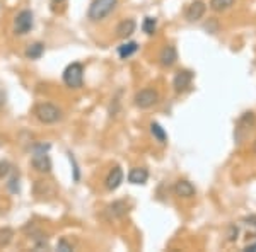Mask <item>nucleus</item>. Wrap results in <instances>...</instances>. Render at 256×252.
<instances>
[{
  "label": "nucleus",
  "mask_w": 256,
  "mask_h": 252,
  "mask_svg": "<svg viewBox=\"0 0 256 252\" xmlns=\"http://www.w3.org/2000/svg\"><path fill=\"white\" fill-rule=\"evenodd\" d=\"M118 0H92V3L89 5L88 17L92 22H99V20L106 19L108 15L116 9Z\"/></svg>",
  "instance_id": "obj_1"
},
{
  "label": "nucleus",
  "mask_w": 256,
  "mask_h": 252,
  "mask_svg": "<svg viewBox=\"0 0 256 252\" xmlns=\"http://www.w3.org/2000/svg\"><path fill=\"white\" fill-rule=\"evenodd\" d=\"M48 148L50 145H43V143H41V145H34V148H32L31 165L38 172H41V174L52 172V159H50V155L46 154Z\"/></svg>",
  "instance_id": "obj_2"
},
{
  "label": "nucleus",
  "mask_w": 256,
  "mask_h": 252,
  "mask_svg": "<svg viewBox=\"0 0 256 252\" xmlns=\"http://www.w3.org/2000/svg\"><path fill=\"white\" fill-rule=\"evenodd\" d=\"M34 114L44 125H53V123H58L62 119L60 107H56L55 104H50V102H41V104L36 106Z\"/></svg>",
  "instance_id": "obj_3"
},
{
  "label": "nucleus",
  "mask_w": 256,
  "mask_h": 252,
  "mask_svg": "<svg viewBox=\"0 0 256 252\" xmlns=\"http://www.w3.org/2000/svg\"><path fill=\"white\" fill-rule=\"evenodd\" d=\"M64 82L70 89H80L82 84H84V67L77 61L70 63L64 70Z\"/></svg>",
  "instance_id": "obj_4"
},
{
  "label": "nucleus",
  "mask_w": 256,
  "mask_h": 252,
  "mask_svg": "<svg viewBox=\"0 0 256 252\" xmlns=\"http://www.w3.org/2000/svg\"><path fill=\"white\" fill-rule=\"evenodd\" d=\"M32 27H34V14L28 9L20 10L14 19V32L18 36H24V34H28Z\"/></svg>",
  "instance_id": "obj_5"
},
{
  "label": "nucleus",
  "mask_w": 256,
  "mask_h": 252,
  "mask_svg": "<svg viewBox=\"0 0 256 252\" xmlns=\"http://www.w3.org/2000/svg\"><path fill=\"white\" fill-rule=\"evenodd\" d=\"M134 101H135V106L140 107V109H148V107L158 104L159 94L156 92L154 89H142V90H138V92L135 94Z\"/></svg>",
  "instance_id": "obj_6"
},
{
  "label": "nucleus",
  "mask_w": 256,
  "mask_h": 252,
  "mask_svg": "<svg viewBox=\"0 0 256 252\" xmlns=\"http://www.w3.org/2000/svg\"><path fill=\"white\" fill-rule=\"evenodd\" d=\"M122 183H123V171H122V167L116 165V167H113L108 172V176H106V179H104V186L108 191H114V189H118L120 186H122Z\"/></svg>",
  "instance_id": "obj_7"
},
{
  "label": "nucleus",
  "mask_w": 256,
  "mask_h": 252,
  "mask_svg": "<svg viewBox=\"0 0 256 252\" xmlns=\"http://www.w3.org/2000/svg\"><path fill=\"white\" fill-rule=\"evenodd\" d=\"M193 80V73L190 70H180V72L174 75V80H172V85H174L176 92H183L190 87Z\"/></svg>",
  "instance_id": "obj_8"
},
{
  "label": "nucleus",
  "mask_w": 256,
  "mask_h": 252,
  "mask_svg": "<svg viewBox=\"0 0 256 252\" xmlns=\"http://www.w3.org/2000/svg\"><path fill=\"white\" fill-rule=\"evenodd\" d=\"M205 10H207V5H205L202 0H195V2H192L188 5L186 9V19L190 22H195V20H200L204 17Z\"/></svg>",
  "instance_id": "obj_9"
},
{
  "label": "nucleus",
  "mask_w": 256,
  "mask_h": 252,
  "mask_svg": "<svg viewBox=\"0 0 256 252\" xmlns=\"http://www.w3.org/2000/svg\"><path fill=\"white\" fill-rule=\"evenodd\" d=\"M174 193H176V196H180V198H192V196H195L196 189L190 181L181 179L174 184Z\"/></svg>",
  "instance_id": "obj_10"
},
{
  "label": "nucleus",
  "mask_w": 256,
  "mask_h": 252,
  "mask_svg": "<svg viewBox=\"0 0 256 252\" xmlns=\"http://www.w3.org/2000/svg\"><path fill=\"white\" fill-rule=\"evenodd\" d=\"M176 60H178L176 48L171 46V44H169V46H164L162 51H160V55H159L160 65H162V67H171V65L176 63Z\"/></svg>",
  "instance_id": "obj_11"
},
{
  "label": "nucleus",
  "mask_w": 256,
  "mask_h": 252,
  "mask_svg": "<svg viewBox=\"0 0 256 252\" xmlns=\"http://www.w3.org/2000/svg\"><path fill=\"white\" fill-rule=\"evenodd\" d=\"M135 27H137V22H135L134 19L122 20V22L118 24V27H116V36H118V38H123V39L130 38V36L135 32Z\"/></svg>",
  "instance_id": "obj_12"
},
{
  "label": "nucleus",
  "mask_w": 256,
  "mask_h": 252,
  "mask_svg": "<svg viewBox=\"0 0 256 252\" xmlns=\"http://www.w3.org/2000/svg\"><path fill=\"white\" fill-rule=\"evenodd\" d=\"M148 179V171L144 167H135L128 172V183L140 186V184H146Z\"/></svg>",
  "instance_id": "obj_13"
},
{
  "label": "nucleus",
  "mask_w": 256,
  "mask_h": 252,
  "mask_svg": "<svg viewBox=\"0 0 256 252\" xmlns=\"http://www.w3.org/2000/svg\"><path fill=\"white\" fill-rule=\"evenodd\" d=\"M128 210H130V205H128L125 200L114 201V203H111V205L108 206V213H110L113 218H122V217H125V215L128 213Z\"/></svg>",
  "instance_id": "obj_14"
},
{
  "label": "nucleus",
  "mask_w": 256,
  "mask_h": 252,
  "mask_svg": "<svg viewBox=\"0 0 256 252\" xmlns=\"http://www.w3.org/2000/svg\"><path fill=\"white\" fill-rule=\"evenodd\" d=\"M43 53H44V44L38 41V43H32L26 48L24 56H26L28 60H40L41 56H43Z\"/></svg>",
  "instance_id": "obj_15"
},
{
  "label": "nucleus",
  "mask_w": 256,
  "mask_h": 252,
  "mask_svg": "<svg viewBox=\"0 0 256 252\" xmlns=\"http://www.w3.org/2000/svg\"><path fill=\"white\" fill-rule=\"evenodd\" d=\"M138 49V44L135 41H130V43H123L122 46H118V55L122 60H126L130 58L132 55H135Z\"/></svg>",
  "instance_id": "obj_16"
},
{
  "label": "nucleus",
  "mask_w": 256,
  "mask_h": 252,
  "mask_svg": "<svg viewBox=\"0 0 256 252\" xmlns=\"http://www.w3.org/2000/svg\"><path fill=\"white\" fill-rule=\"evenodd\" d=\"M150 133L154 136L156 140H158L159 143H166L168 140V133L164 131V128L159 125V123H152L150 125Z\"/></svg>",
  "instance_id": "obj_17"
},
{
  "label": "nucleus",
  "mask_w": 256,
  "mask_h": 252,
  "mask_svg": "<svg viewBox=\"0 0 256 252\" xmlns=\"http://www.w3.org/2000/svg\"><path fill=\"white\" fill-rule=\"evenodd\" d=\"M12 237H14V230L6 227V229H0V249L7 247L12 242Z\"/></svg>",
  "instance_id": "obj_18"
},
{
  "label": "nucleus",
  "mask_w": 256,
  "mask_h": 252,
  "mask_svg": "<svg viewBox=\"0 0 256 252\" xmlns=\"http://www.w3.org/2000/svg\"><path fill=\"white\" fill-rule=\"evenodd\" d=\"M234 3V0H210V9L216 12L227 10Z\"/></svg>",
  "instance_id": "obj_19"
},
{
  "label": "nucleus",
  "mask_w": 256,
  "mask_h": 252,
  "mask_svg": "<svg viewBox=\"0 0 256 252\" xmlns=\"http://www.w3.org/2000/svg\"><path fill=\"white\" fill-rule=\"evenodd\" d=\"M156 27H158V20H156L154 17H146L142 22V29L146 34L152 36L156 32Z\"/></svg>",
  "instance_id": "obj_20"
},
{
  "label": "nucleus",
  "mask_w": 256,
  "mask_h": 252,
  "mask_svg": "<svg viewBox=\"0 0 256 252\" xmlns=\"http://www.w3.org/2000/svg\"><path fill=\"white\" fill-rule=\"evenodd\" d=\"M56 251H60V252H72L74 246L67 241V239H60L58 244H56Z\"/></svg>",
  "instance_id": "obj_21"
},
{
  "label": "nucleus",
  "mask_w": 256,
  "mask_h": 252,
  "mask_svg": "<svg viewBox=\"0 0 256 252\" xmlns=\"http://www.w3.org/2000/svg\"><path fill=\"white\" fill-rule=\"evenodd\" d=\"M10 169H12V165L7 162V160H0V179H4V177L9 176Z\"/></svg>",
  "instance_id": "obj_22"
},
{
  "label": "nucleus",
  "mask_w": 256,
  "mask_h": 252,
  "mask_svg": "<svg viewBox=\"0 0 256 252\" xmlns=\"http://www.w3.org/2000/svg\"><path fill=\"white\" fill-rule=\"evenodd\" d=\"M7 188H9L12 193H18V191H19V176H14V177H12L9 183H7Z\"/></svg>",
  "instance_id": "obj_23"
},
{
  "label": "nucleus",
  "mask_w": 256,
  "mask_h": 252,
  "mask_svg": "<svg viewBox=\"0 0 256 252\" xmlns=\"http://www.w3.org/2000/svg\"><path fill=\"white\" fill-rule=\"evenodd\" d=\"M244 251H248V252H250V251L251 252H256V244H253V246H248Z\"/></svg>",
  "instance_id": "obj_24"
},
{
  "label": "nucleus",
  "mask_w": 256,
  "mask_h": 252,
  "mask_svg": "<svg viewBox=\"0 0 256 252\" xmlns=\"http://www.w3.org/2000/svg\"><path fill=\"white\" fill-rule=\"evenodd\" d=\"M55 3H62V2H65V0H53Z\"/></svg>",
  "instance_id": "obj_25"
},
{
  "label": "nucleus",
  "mask_w": 256,
  "mask_h": 252,
  "mask_svg": "<svg viewBox=\"0 0 256 252\" xmlns=\"http://www.w3.org/2000/svg\"><path fill=\"white\" fill-rule=\"evenodd\" d=\"M253 150H254V154H256V142H254V147H253Z\"/></svg>",
  "instance_id": "obj_26"
}]
</instances>
